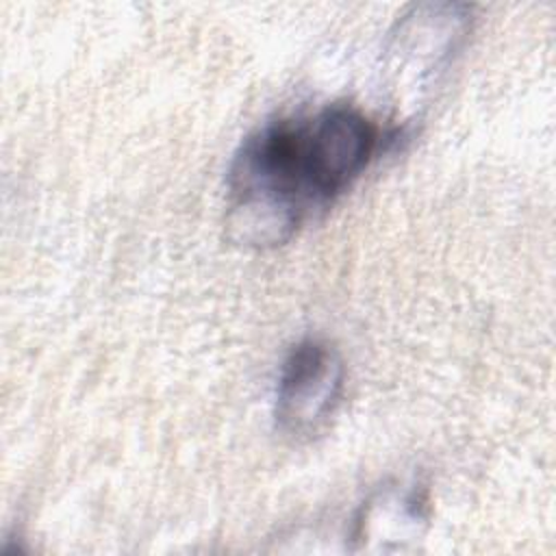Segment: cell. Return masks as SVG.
Here are the masks:
<instances>
[{
	"label": "cell",
	"mask_w": 556,
	"mask_h": 556,
	"mask_svg": "<svg viewBox=\"0 0 556 556\" xmlns=\"http://www.w3.org/2000/svg\"><path fill=\"white\" fill-rule=\"evenodd\" d=\"M378 141L376 124L348 102L256 128L228 167L232 237L254 248L285 243L361 176Z\"/></svg>",
	"instance_id": "1"
},
{
	"label": "cell",
	"mask_w": 556,
	"mask_h": 556,
	"mask_svg": "<svg viewBox=\"0 0 556 556\" xmlns=\"http://www.w3.org/2000/svg\"><path fill=\"white\" fill-rule=\"evenodd\" d=\"M343 380V361L328 341L315 337L298 341L278 374L276 428L293 439L319 432L341 402Z\"/></svg>",
	"instance_id": "2"
}]
</instances>
